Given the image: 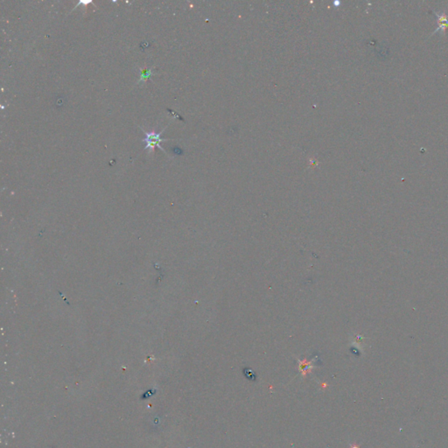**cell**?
Returning <instances> with one entry per match:
<instances>
[{
    "label": "cell",
    "mask_w": 448,
    "mask_h": 448,
    "mask_svg": "<svg viewBox=\"0 0 448 448\" xmlns=\"http://www.w3.org/2000/svg\"><path fill=\"white\" fill-rule=\"evenodd\" d=\"M161 133L162 132L157 133L154 131H152L151 132H145V138H144L143 141L146 144H145V148L148 149L149 152H153L154 149H155V146H158L159 148L163 150V148L160 145V143L163 142V141H166L167 140H163V139L160 138Z\"/></svg>",
    "instance_id": "1"
},
{
    "label": "cell",
    "mask_w": 448,
    "mask_h": 448,
    "mask_svg": "<svg viewBox=\"0 0 448 448\" xmlns=\"http://www.w3.org/2000/svg\"><path fill=\"white\" fill-rule=\"evenodd\" d=\"M433 13H434L435 16L438 18V20H437V22H438V28H436V29L434 30V32H432L431 36H432L434 33H436V32H439V31H440V32L443 33V35H445V34H446V31L448 29V14H446L445 12L438 13V12H434V11H433Z\"/></svg>",
    "instance_id": "2"
},
{
    "label": "cell",
    "mask_w": 448,
    "mask_h": 448,
    "mask_svg": "<svg viewBox=\"0 0 448 448\" xmlns=\"http://www.w3.org/2000/svg\"><path fill=\"white\" fill-rule=\"evenodd\" d=\"M351 448H359V447H358V446H357V445H353V446H351Z\"/></svg>",
    "instance_id": "3"
}]
</instances>
